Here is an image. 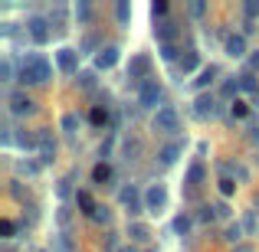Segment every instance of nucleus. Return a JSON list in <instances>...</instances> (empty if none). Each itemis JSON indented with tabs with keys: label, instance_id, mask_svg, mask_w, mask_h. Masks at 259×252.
<instances>
[{
	"label": "nucleus",
	"instance_id": "f257e3e1",
	"mask_svg": "<svg viewBox=\"0 0 259 252\" xmlns=\"http://www.w3.org/2000/svg\"><path fill=\"white\" fill-rule=\"evenodd\" d=\"M46 79H50V63L43 56H30L26 66L20 69V82H26V85H39Z\"/></svg>",
	"mask_w": 259,
	"mask_h": 252
},
{
	"label": "nucleus",
	"instance_id": "f03ea898",
	"mask_svg": "<svg viewBox=\"0 0 259 252\" xmlns=\"http://www.w3.org/2000/svg\"><path fill=\"white\" fill-rule=\"evenodd\" d=\"M158 98H161L158 79H145V82H141V92H138V102H141L145 108H151V105H158Z\"/></svg>",
	"mask_w": 259,
	"mask_h": 252
},
{
	"label": "nucleus",
	"instance_id": "7ed1b4c3",
	"mask_svg": "<svg viewBox=\"0 0 259 252\" xmlns=\"http://www.w3.org/2000/svg\"><path fill=\"white\" fill-rule=\"evenodd\" d=\"M177 125H181V121H177V112L174 108H161L158 115H154V128H158V131H177Z\"/></svg>",
	"mask_w": 259,
	"mask_h": 252
},
{
	"label": "nucleus",
	"instance_id": "20e7f679",
	"mask_svg": "<svg viewBox=\"0 0 259 252\" xmlns=\"http://www.w3.org/2000/svg\"><path fill=\"white\" fill-rule=\"evenodd\" d=\"M145 203H148V210H151V213H161V210H164V203H167V190L161 187V183H154V187L145 193Z\"/></svg>",
	"mask_w": 259,
	"mask_h": 252
},
{
	"label": "nucleus",
	"instance_id": "39448f33",
	"mask_svg": "<svg viewBox=\"0 0 259 252\" xmlns=\"http://www.w3.org/2000/svg\"><path fill=\"white\" fill-rule=\"evenodd\" d=\"M33 108H36V105H33L30 95H23V92H13V95H10V112H13V115H30Z\"/></svg>",
	"mask_w": 259,
	"mask_h": 252
},
{
	"label": "nucleus",
	"instance_id": "423d86ee",
	"mask_svg": "<svg viewBox=\"0 0 259 252\" xmlns=\"http://www.w3.org/2000/svg\"><path fill=\"white\" fill-rule=\"evenodd\" d=\"M26 30H30V36L36 39V43H46V39H50V30H46L43 17H30V20H26Z\"/></svg>",
	"mask_w": 259,
	"mask_h": 252
},
{
	"label": "nucleus",
	"instance_id": "0eeeda50",
	"mask_svg": "<svg viewBox=\"0 0 259 252\" xmlns=\"http://www.w3.org/2000/svg\"><path fill=\"white\" fill-rule=\"evenodd\" d=\"M115 63H118V46H105V49H99V56H95V66H99V69H112Z\"/></svg>",
	"mask_w": 259,
	"mask_h": 252
},
{
	"label": "nucleus",
	"instance_id": "6e6552de",
	"mask_svg": "<svg viewBox=\"0 0 259 252\" xmlns=\"http://www.w3.org/2000/svg\"><path fill=\"white\" fill-rule=\"evenodd\" d=\"M148 69H151V59H148V56H135V59H132V66H128V76H132V79H141V82H145Z\"/></svg>",
	"mask_w": 259,
	"mask_h": 252
},
{
	"label": "nucleus",
	"instance_id": "1a4fd4ad",
	"mask_svg": "<svg viewBox=\"0 0 259 252\" xmlns=\"http://www.w3.org/2000/svg\"><path fill=\"white\" fill-rule=\"evenodd\" d=\"M227 56H233V59L246 56V39H243L240 33H233V36H227Z\"/></svg>",
	"mask_w": 259,
	"mask_h": 252
},
{
	"label": "nucleus",
	"instance_id": "9d476101",
	"mask_svg": "<svg viewBox=\"0 0 259 252\" xmlns=\"http://www.w3.org/2000/svg\"><path fill=\"white\" fill-rule=\"evenodd\" d=\"M59 69L63 72H76L79 69V53L76 49H59Z\"/></svg>",
	"mask_w": 259,
	"mask_h": 252
},
{
	"label": "nucleus",
	"instance_id": "9b49d317",
	"mask_svg": "<svg viewBox=\"0 0 259 252\" xmlns=\"http://www.w3.org/2000/svg\"><path fill=\"white\" fill-rule=\"evenodd\" d=\"M154 33H158V39H161V43H171V39L177 36V23H174V20H158Z\"/></svg>",
	"mask_w": 259,
	"mask_h": 252
},
{
	"label": "nucleus",
	"instance_id": "f8f14e48",
	"mask_svg": "<svg viewBox=\"0 0 259 252\" xmlns=\"http://www.w3.org/2000/svg\"><path fill=\"white\" fill-rule=\"evenodd\" d=\"M121 203H125V207H128V213H141V200H138V190H135V187H125V190H121Z\"/></svg>",
	"mask_w": 259,
	"mask_h": 252
},
{
	"label": "nucleus",
	"instance_id": "ddd939ff",
	"mask_svg": "<svg viewBox=\"0 0 259 252\" xmlns=\"http://www.w3.org/2000/svg\"><path fill=\"white\" fill-rule=\"evenodd\" d=\"M181 151H184V147L177 144V141H171V144H164V147H161V154H158V158H161V164H164V167H171L174 161L181 158Z\"/></svg>",
	"mask_w": 259,
	"mask_h": 252
},
{
	"label": "nucleus",
	"instance_id": "4468645a",
	"mask_svg": "<svg viewBox=\"0 0 259 252\" xmlns=\"http://www.w3.org/2000/svg\"><path fill=\"white\" fill-rule=\"evenodd\" d=\"M36 141H39V147H43V161H50V158H53V151H56V141L50 138V131H46V128L36 134Z\"/></svg>",
	"mask_w": 259,
	"mask_h": 252
},
{
	"label": "nucleus",
	"instance_id": "2eb2a0df",
	"mask_svg": "<svg viewBox=\"0 0 259 252\" xmlns=\"http://www.w3.org/2000/svg\"><path fill=\"white\" fill-rule=\"evenodd\" d=\"M76 203L82 207V213H85V216H92V210L99 207V203L92 200V193H89V190H79V193H76Z\"/></svg>",
	"mask_w": 259,
	"mask_h": 252
},
{
	"label": "nucleus",
	"instance_id": "dca6fc26",
	"mask_svg": "<svg viewBox=\"0 0 259 252\" xmlns=\"http://www.w3.org/2000/svg\"><path fill=\"white\" fill-rule=\"evenodd\" d=\"M128 236H132L135 242H148V239H151V229L141 226V223H132V226H128Z\"/></svg>",
	"mask_w": 259,
	"mask_h": 252
},
{
	"label": "nucleus",
	"instance_id": "f3484780",
	"mask_svg": "<svg viewBox=\"0 0 259 252\" xmlns=\"http://www.w3.org/2000/svg\"><path fill=\"white\" fill-rule=\"evenodd\" d=\"M197 63H200V56H197L194 49H187V53L181 56V69H184V72H194V69H197Z\"/></svg>",
	"mask_w": 259,
	"mask_h": 252
},
{
	"label": "nucleus",
	"instance_id": "a211bd4d",
	"mask_svg": "<svg viewBox=\"0 0 259 252\" xmlns=\"http://www.w3.org/2000/svg\"><path fill=\"white\" fill-rule=\"evenodd\" d=\"M197 115H200V118H207V115H213V98H207V95H200V98H197Z\"/></svg>",
	"mask_w": 259,
	"mask_h": 252
},
{
	"label": "nucleus",
	"instance_id": "6ab92c4d",
	"mask_svg": "<svg viewBox=\"0 0 259 252\" xmlns=\"http://www.w3.org/2000/svg\"><path fill=\"white\" fill-rule=\"evenodd\" d=\"M92 180H95V183H105V180H112V167H108V164H99V167L92 170Z\"/></svg>",
	"mask_w": 259,
	"mask_h": 252
},
{
	"label": "nucleus",
	"instance_id": "aec40b11",
	"mask_svg": "<svg viewBox=\"0 0 259 252\" xmlns=\"http://www.w3.org/2000/svg\"><path fill=\"white\" fill-rule=\"evenodd\" d=\"M240 88H243V92H259V88H256V72H243V76H240Z\"/></svg>",
	"mask_w": 259,
	"mask_h": 252
},
{
	"label": "nucleus",
	"instance_id": "412c9836",
	"mask_svg": "<svg viewBox=\"0 0 259 252\" xmlns=\"http://www.w3.org/2000/svg\"><path fill=\"white\" fill-rule=\"evenodd\" d=\"M213 76H217V66H210V69H203V72H200V79H197V88L210 85V82H213Z\"/></svg>",
	"mask_w": 259,
	"mask_h": 252
},
{
	"label": "nucleus",
	"instance_id": "4be33fe9",
	"mask_svg": "<svg viewBox=\"0 0 259 252\" xmlns=\"http://www.w3.org/2000/svg\"><path fill=\"white\" fill-rule=\"evenodd\" d=\"M76 17H79V23H89V20H92V7H89L85 0L76 7Z\"/></svg>",
	"mask_w": 259,
	"mask_h": 252
},
{
	"label": "nucleus",
	"instance_id": "5701e85b",
	"mask_svg": "<svg viewBox=\"0 0 259 252\" xmlns=\"http://www.w3.org/2000/svg\"><path fill=\"white\" fill-rule=\"evenodd\" d=\"M108 216H112V213H108V207H95L89 220H95V223H108Z\"/></svg>",
	"mask_w": 259,
	"mask_h": 252
},
{
	"label": "nucleus",
	"instance_id": "b1692460",
	"mask_svg": "<svg viewBox=\"0 0 259 252\" xmlns=\"http://www.w3.org/2000/svg\"><path fill=\"white\" fill-rule=\"evenodd\" d=\"M187 180H190V183H200V180H203V164H194V167H190Z\"/></svg>",
	"mask_w": 259,
	"mask_h": 252
},
{
	"label": "nucleus",
	"instance_id": "393cba45",
	"mask_svg": "<svg viewBox=\"0 0 259 252\" xmlns=\"http://www.w3.org/2000/svg\"><path fill=\"white\" fill-rule=\"evenodd\" d=\"M187 229H190V220L187 216H177L174 220V233H187Z\"/></svg>",
	"mask_w": 259,
	"mask_h": 252
},
{
	"label": "nucleus",
	"instance_id": "a878e982",
	"mask_svg": "<svg viewBox=\"0 0 259 252\" xmlns=\"http://www.w3.org/2000/svg\"><path fill=\"white\" fill-rule=\"evenodd\" d=\"M240 236H243L240 223H236V226H230V229H227V239H230V242H240Z\"/></svg>",
	"mask_w": 259,
	"mask_h": 252
},
{
	"label": "nucleus",
	"instance_id": "bb28decb",
	"mask_svg": "<svg viewBox=\"0 0 259 252\" xmlns=\"http://www.w3.org/2000/svg\"><path fill=\"white\" fill-rule=\"evenodd\" d=\"M92 121H95V125H105V121H108V112H102V108H92Z\"/></svg>",
	"mask_w": 259,
	"mask_h": 252
},
{
	"label": "nucleus",
	"instance_id": "cd10ccee",
	"mask_svg": "<svg viewBox=\"0 0 259 252\" xmlns=\"http://www.w3.org/2000/svg\"><path fill=\"white\" fill-rule=\"evenodd\" d=\"M220 190H223V193L230 196V193H233V190H236V183L230 180V177H223V180H220Z\"/></svg>",
	"mask_w": 259,
	"mask_h": 252
},
{
	"label": "nucleus",
	"instance_id": "c85d7f7f",
	"mask_svg": "<svg viewBox=\"0 0 259 252\" xmlns=\"http://www.w3.org/2000/svg\"><path fill=\"white\" fill-rule=\"evenodd\" d=\"M233 118H246V105L243 102H233Z\"/></svg>",
	"mask_w": 259,
	"mask_h": 252
},
{
	"label": "nucleus",
	"instance_id": "c756f323",
	"mask_svg": "<svg viewBox=\"0 0 259 252\" xmlns=\"http://www.w3.org/2000/svg\"><path fill=\"white\" fill-rule=\"evenodd\" d=\"M213 216H217V210H213V207H203V210H200V220H203V223H210Z\"/></svg>",
	"mask_w": 259,
	"mask_h": 252
},
{
	"label": "nucleus",
	"instance_id": "7c9ffc66",
	"mask_svg": "<svg viewBox=\"0 0 259 252\" xmlns=\"http://www.w3.org/2000/svg\"><path fill=\"white\" fill-rule=\"evenodd\" d=\"M161 56H164V59H174V56H177V49H174L171 43H164V46H161Z\"/></svg>",
	"mask_w": 259,
	"mask_h": 252
},
{
	"label": "nucleus",
	"instance_id": "2f4dec72",
	"mask_svg": "<svg viewBox=\"0 0 259 252\" xmlns=\"http://www.w3.org/2000/svg\"><path fill=\"white\" fill-rule=\"evenodd\" d=\"M17 170H20V174H36V164H26V161H20Z\"/></svg>",
	"mask_w": 259,
	"mask_h": 252
},
{
	"label": "nucleus",
	"instance_id": "473e14b6",
	"mask_svg": "<svg viewBox=\"0 0 259 252\" xmlns=\"http://www.w3.org/2000/svg\"><path fill=\"white\" fill-rule=\"evenodd\" d=\"M246 17H259V0H249L246 4Z\"/></svg>",
	"mask_w": 259,
	"mask_h": 252
},
{
	"label": "nucleus",
	"instance_id": "72a5a7b5",
	"mask_svg": "<svg viewBox=\"0 0 259 252\" xmlns=\"http://www.w3.org/2000/svg\"><path fill=\"white\" fill-rule=\"evenodd\" d=\"M79 85H82V88H92V85H95V79L89 76V72H82V76H79Z\"/></svg>",
	"mask_w": 259,
	"mask_h": 252
},
{
	"label": "nucleus",
	"instance_id": "f704fd0d",
	"mask_svg": "<svg viewBox=\"0 0 259 252\" xmlns=\"http://www.w3.org/2000/svg\"><path fill=\"white\" fill-rule=\"evenodd\" d=\"M17 141H20L23 147H33V141H36V138H33V134H17Z\"/></svg>",
	"mask_w": 259,
	"mask_h": 252
},
{
	"label": "nucleus",
	"instance_id": "c9c22d12",
	"mask_svg": "<svg viewBox=\"0 0 259 252\" xmlns=\"http://www.w3.org/2000/svg\"><path fill=\"white\" fill-rule=\"evenodd\" d=\"M236 88H240V82H223V95H236Z\"/></svg>",
	"mask_w": 259,
	"mask_h": 252
},
{
	"label": "nucleus",
	"instance_id": "e433bc0d",
	"mask_svg": "<svg viewBox=\"0 0 259 252\" xmlns=\"http://www.w3.org/2000/svg\"><path fill=\"white\" fill-rule=\"evenodd\" d=\"M249 72H259V49L249 56Z\"/></svg>",
	"mask_w": 259,
	"mask_h": 252
},
{
	"label": "nucleus",
	"instance_id": "4c0bfd02",
	"mask_svg": "<svg viewBox=\"0 0 259 252\" xmlns=\"http://www.w3.org/2000/svg\"><path fill=\"white\" fill-rule=\"evenodd\" d=\"M164 13H167V4H164V0H158V4H154V17H164Z\"/></svg>",
	"mask_w": 259,
	"mask_h": 252
},
{
	"label": "nucleus",
	"instance_id": "58836bf2",
	"mask_svg": "<svg viewBox=\"0 0 259 252\" xmlns=\"http://www.w3.org/2000/svg\"><path fill=\"white\" fill-rule=\"evenodd\" d=\"M63 128H66V131H72V128H76V115H66V118H63Z\"/></svg>",
	"mask_w": 259,
	"mask_h": 252
},
{
	"label": "nucleus",
	"instance_id": "ea45409f",
	"mask_svg": "<svg viewBox=\"0 0 259 252\" xmlns=\"http://www.w3.org/2000/svg\"><path fill=\"white\" fill-rule=\"evenodd\" d=\"M118 20H121V23H125V20H128V4H125V0H121V4H118Z\"/></svg>",
	"mask_w": 259,
	"mask_h": 252
},
{
	"label": "nucleus",
	"instance_id": "a19ab883",
	"mask_svg": "<svg viewBox=\"0 0 259 252\" xmlns=\"http://www.w3.org/2000/svg\"><path fill=\"white\" fill-rule=\"evenodd\" d=\"M0 229H4V236H10V233H13V223L4 220V223H0Z\"/></svg>",
	"mask_w": 259,
	"mask_h": 252
},
{
	"label": "nucleus",
	"instance_id": "79ce46f5",
	"mask_svg": "<svg viewBox=\"0 0 259 252\" xmlns=\"http://www.w3.org/2000/svg\"><path fill=\"white\" fill-rule=\"evenodd\" d=\"M236 252H249V249H246V246H240V249H236Z\"/></svg>",
	"mask_w": 259,
	"mask_h": 252
},
{
	"label": "nucleus",
	"instance_id": "37998d69",
	"mask_svg": "<svg viewBox=\"0 0 259 252\" xmlns=\"http://www.w3.org/2000/svg\"><path fill=\"white\" fill-rule=\"evenodd\" d=\"M256 207H259V196H256Z\"/></svg>",
	"mask_w": 259,
	"mask_h": 252
}]
</instances>
